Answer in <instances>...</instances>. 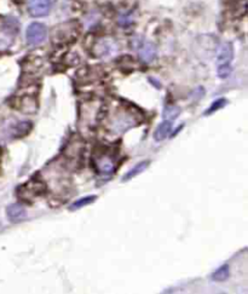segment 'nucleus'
Returning a JSON list of instances; mask_svg holds the SVG:
<instances>
[{"label": "nucleus", "instance_id": "1a4fd4ad", "mask_svg": "<svg viewBox=\"0 0 248 294\" xmlns=\"http://www.w3.org/2000/svg\"><path fill=\"white\" fill-rule=\"evenodd\" d=\"M229 276H230V266L228 264H224L220 268L215 270L211 277L214 282H224L229 279Z\"/></svg>", "mask_w": 248, "mask_h": 294}, {"label": "nucleus", "instance_id": "ddd939ff", "mask_svg": "<svg viewBox=\"0 0 248 294\" xmlns=\"http://www.w3.org/2000/svg\"><path fill=\"white\" fill-rule=\"evenodd\" d=\"M226 104H228V101H226L225 98H219V100L214 101V102L211 104L210 108L204 113V115L209 116V115H211V114H213V113H215L217 110H219V109H223Z\"/></svg>", "mask_w": 248, "mask_h": 294}, {"label": "nucleus", "instance_id": "0eeeda50", "mask_svg": "<svg viewBox=\"0 0 248 294\" xmlns=\"http://www.w3.org/2000/svg\"><path fill=\"white\" fill-rule=\"evenodd\" d=\"M172 122L170 120H164L162 122H160L159 126L156 127V130L154 131V140L156 142H162L169 137L171 130H172Z\"/></svg>", "mask_w": 248, "mask_h": 294}, {"label": "nucleus", "instance_id": "f03ea898", "mask_svg": "<svg viewBox=\"0 0 248 294\" xmlns=\"http://www.w3.org/2000/svg\"><path fill=\"white\" fill-rule=\"evenodd\" d=\"M27 6L33 17H44L51 10V0H28Z\"/></svg>", "mask_w": 248, "mask_h": 294}, {"label": "nucleus", "instance_id": "9d476101", "mask_svg": "<svg viewBox=\"0 0 248 294\" xmlns=\"http://www.w3.org/2000/svg\"><path fill=\"white\" fill-rule=\"evenodd\" d=\"M96 200H97V196H96V195H89V196L81 197V199L76 200V201H74L73 204L69 206V210L71 211L80 210V208L85 207V206H89V205L93 204Z\"/></svg>", "mask_w": 248, "mask_h": 294}, {"label": "nucleus", "instance_id": "4468645a", "mask_svg": "<svg viewBox=\"0 0 248 294\" xmlns=\"http://www.w3.org/2000/svg\"><path fill=\"white\" fill-rule=\"evenodd\" d=\"M231 72H233V68H231L230 64H218L217 75L220 79H226V77L230 76Z\"/></svg>", "mask_w": 248, "mask_h": 294}, {"label": "nucleus", "instance_id": "9b49d317", "mask_svg": "<svg viewBox=\"0 0 248 294\" xmlns=\"http://www.w3.org/2000/svg\"><path fill=\"white\" fill-rule=\"evenodd\" d=\"M180 113V108L176 106H167L165 107L164 113H162V116H164L165 120H170V121H173L176 120L179 115Z\"/></svg>", "mask_w": 248, "mask_h": 294}, {"label": "nucleus", "instance_id": "423d86ee", "mask_svg": "<svg viewBox=\"0 0 248 294\" xmlns=\"http://www.w3.org/2000/svg\"><path fill=\"white\" fill-rule=\"evenodd\" d=\"M140 57L143 62L150 63L155 60L156 57V47L151 42H144L140 49Z\"/></svg>", "mask_w": 248, "mask_h": 294}, {"label": "nucleus", "instance_id": "f257e3e1", "mask_svg": "<svg viewBox=\"0 0 248 294\" xmlns=\"http://www.w3.org/2000/svg\"><path fill=\"white\" fill-rule=\"evenodd\" d=\"M46 27L38 22L29 25L26 31V40L31 46H38V45L42 44L45 41V39H46Z\"/></svg>", "mask_w": 248, "mask_h": 294}, {"label": "nucleus", "instance_id": "f8f14e48", "mask_svg": "<svg viewBox=\"0 0 248 294\" xmlns=\"http://www.w3.org/2000/svg\"><path fill=\"white\" fill-rule=\"evenodd\" d=\"M12 36L10 34L9 29L0 31V50H6L12 44Z\"/></svg>", "mask_w": 248, "mask_h": 294}, {"label": "nucleus", "instance_id": "39448f33", "mask_svg": "<svg viewBox=\"0 0 248 294\" xmlns=\"http://www.w3.org/2000/svg\"><path fill=\"white\" fill-rule=\"evenodd\" d=\"M234 58V46L231 42H224L220 45L217 55V64H230Z\"/></svg>", "mask_w": 248, "mask_h": 294}, {"label": "nucleus", "instance_id": "20e7f679", "mask_svg": "<svg viewBox=\"0 0 248 294\" xmlns=\"http://www.w3.org/2000/svg\"><path fill=\"white\" fill-rule=\"evenodd\" d=\"M114 159L108 155H101L95 160L98 172L101 175H111L114 172Z\"/></svg>", "mask_w": 248, "mask_h": 294}, {"label": "nucleus", "instance_id": "6e6552de", "mask_svg": "<svg viewBox=\"0 0 248 294\" xmlns=\"http://www.w3.org/2000/svg\"><path fill=\"white\" fill-rule=\"evenodd\" d=\"M149 164H150V162H149L148 160H145V161L138 162L137 165H135V166L131 168V170H129L126 173H125L124 177L121 178V182H129L132 178L140 176L141 173H143L144 171H145L146 168L149 167Z\"/></svg>", "mask_w": 248, "mask_h": 294}, {"label": "nucleus", "instance_id": "7ed1b4c3", "mask_svg": "<svg viewBox=\"0 0 248 294\" xmlns=\"http://www.w3.org/2000/svg\"><path fill=\"white\" fill-rule=\"evenodd\" d=\"M6 216L12 223H21L27 218V210L21 204H11L6 207Z\"/></svg>", "mask_w": 248, "mask_h": 294}]
</instances>
